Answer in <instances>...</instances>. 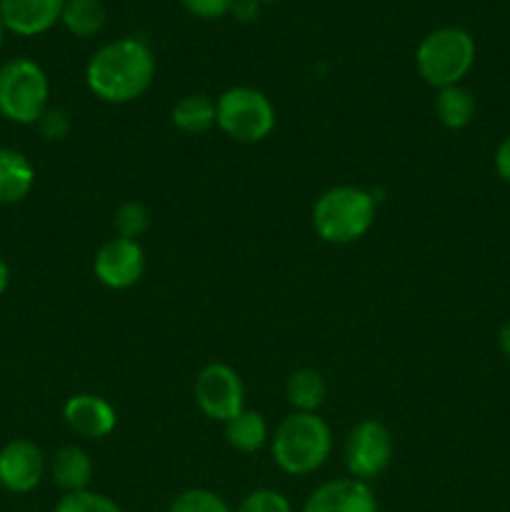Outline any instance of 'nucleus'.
<instances>
[{
	"label": "nucleus",
	"instance_id": "nucleus-2",
	"mask_svg": "<svg viewBox=\"0 0 510 512\" xmlns=\"http://www.w3.org/2000/svg\"><path fill=\"white\" fill-rule=\"evenodd\" d=\"M270 453L283 473L303 478L328 463L333 453L330 425L318 413H290L270 438Z\"/></svg>",
	"mask_w": 510,
	"mask_h": 512
},
{
	"label": "nucleus",
	"instance_id": "nucleus-24",
	"mask_svg": "<svg viewBox=\"0 0 510 512\" xmlns=\"http://www.w3.org/2000/svg\"><path fill=\"white\" fill-rule=\"evenodd\" d=\"M238 512H293V505L278 490L260 488L245 495L243 503L238 505Z\"/></svg>",
	"mask_w": 510,
	"mask_h": 512
},
{
	"label": "nucleus",
	"instance_id": "nucleus-4",
	"mask_svg": "<svg viewBox=\"0 0 510 512\" xmlns=\"http://www.w3.org/2000/svg\"><path fill=\"white\" fill-rule=\"evenodd\" d=\"M473 63V35L463 28H455V25L430 30L415 50V68H418L420 78L438 90L460 85V80L473 68Z\"/></svg>",
	"mask_w": 510,
	"mask_h": 512
},
{
	"label": "nucleus",
	"instance_id": "nucleus-28",
	"mask_svg": "<svg viewBox=\"0 0 510 512\" xmlns=\"http://www.w3.org/2000/svg\"><path fill=\"white\" fill-rule=\"evenodd\" d=\"M230 13H235L238 20H253L258 15V0H235Z\"/></svg>",
	"mask_w": 510,
	"mask_h": 512
},
{
	"label": "nucleus",
	"instance_id": "nucleus-12",
	"mask_svg": "<svg viewBox=\"0 0 510 512\" xmlns=\"http://www.w3.org/2000/svg\"><path fill=\"white\" fill-rule=\"evenodd\" d=\"M63 418L73 433L88 440H103L118 428V413L113 405L93 393H78L65 400Z\"/></svg>",
	"mask_w": 510,
	"mask_h": 512
},
{
	"label": "nucleus",
	"instance_id": "nucleus-32",
	"mask_svg": "<svg viewBox=\"0 0 510 512\" xmlns=\"http://www.w3.org/2000/svg\"><path fill=\"white\" fill-rule=\"evenodd\" d=\"M258 3H278V0H258Z\"/></svg>",
	"mask_w": 510,
	"mask_h": 512
},
{
	"label": "nucleus",
	"instance_id": "nucleus-9",
	"mask_svg": "<svg viewBox=\"0 0 510 512\" xmlns=\"http://www.w3.org/2000/svg\"><path fill=\"white\" fill-rule=\"evenodd\" d=\"M95 278L110 290H128L143 278L145 253L138 240L110 238L95 253Z\"/></svg>",
	"mask_w": 510,
	"mask_h": 512
},
{
	"label": "nucleus",
	"instance_id": "nucleus-1",
	"mask_svg": "<svg viewBox=\"0 0 510 512\" xmlns=\"http://www.w3.org/2000/svg\"><path fill=\"white\" fill-rule=\"evenodd\" d=\"M155 80V55L140 38H118L100 45L85 65V83L98 100L125 105L148 93Z\"/></svg>",
	"mask_w": 510,
	"mask_h": 512
},
{
	"label": "nucleus",
	"instance_id": "nucleus-15",
	"mask_svg": "<svg viewBox=\"0 0 510 512\" xmlns=\"http://www.w3.org/2000/svg\"><path fill=\"white\" fill-rule=\"evenodd\" d=\"M35 168L20 150L0 148V205H15L30 195Z\"/></svg>",
	"mask_w": 510,
	"mask_h": 512
},
{
	"label": "nucleus",
	"instance_id": "nucleus-22",
	"mask_svg": "<svg viewBox=\"0 0 510 512\" xmlns=\"http://www.w3.org/2000/svg\"><path fill=\"white\" fill-rule=\"evenodd\" d=\"M168 512H233L230 505L218 493L205 488L183 490L178 498L170 503Z\"/></svg>",
	"mask_w": 510,
	"mask_h": 512
},
{
	"label": "nucleus",
	"instance_id": "nucleus-3",
	"mask_svg": "<svg viewBox=\"0 0 510 512\" xmlns=\"http://www.w3.org/2000/svg\"><path fill=\"white\" fill-rule=\"evenodd\" d=\"M375 198L358 185L328 188L313 205V228L325 243L350 245L365 238L375 223Z\"/></svg>",
	"mask_w": 510,
	"mask_h": 512
},
{
	"label": "nucleus",
	"instance_id": "nucleus-8",
	"mask_svg": "<svg viewBox=\"0 0 510 512\" xmlns=\"http://www.w3.org/2000/svg\"><path fill=\"white\" fill-rule=\"evenodd\" d=\"M195 405L205 418L228 423L245 410L243 378L225 363H210L198 373L193 385Z\"/></svg>",
	"mask_w": 510,
	"mask_h": 512
},
{
	"label": "nucleus",
	"instance_id": "nucleus-21",
	"mask_svg": "<svg viewBox=\"0 0 510 512\" xmlns=\"http://www.w3.org/2000/svg\"><path fill=\"white\" fill-rule=\"evenodd\" d=\"M113 228L118 238L138 240L145 230L150 228V213L143 203L138 200H128V203L118 205L113 215Z\"/></svg>",
	"mask_w": 510,
	"mask_h": 512
},
{
	"label": "nucleus",
	"instance_id": "nucleus-29",
	"mask_svg": "<svg viewBox=\"0 0 510 512\" xmlns=\"http://www.w3.org/2000/svg\"><path fill=\"white\" fill-rule=\"evenodd\" d=\"M498 345H500V353L510 360V320H505L503 328L498 333Z\"/></svg>",
	"mask_w": 510,
	"mask_h": 512
},
{
	"label": "nucleus",
	"instance_id": "nucleus-6",
	"mask_svg": "<svg viewBox=\"0 0 510 512\" xmlns=\"http://www.w3.org/2000/svg\"><path fill=\"white\" fill-rule=\"evenodd\" d=\"M215 125L235 143H263L275 130V108L263 90L235 85L215 100Z\"/></svg>",
	"mask_w": 510,
	"mask_h": 512
},
{
	"label": "nucleus",
	"instance_id": "nucleus-20",
	"mask_svg": "<svg viewBox=\"0 0 510 512\" xmlns=\"http://www.w3.org/2000/svg\"><path fill=\"white\" fill-rule=\"evenodd\" d=\"M105 8L100 0H65L60 23L73 33L75 38H93L105 28Z\"/></svg>",
	"mask_w": 510,
	"mask_h": 512
},
{
	"label": "nucleus",
	"instance_id": "nucleus-10",
	"mask_svg": "<svg viewBox=\"0 0 510 512\" xmlns=\"http://www.w3.org/2000/svg\"><path fill=\"white\" fill-rule=\"evenodd\" d=\"M45 478V455L33 440H10L0 450V488L13 495L33 493Z\"/></svg>",
	"mask_w": 510,
	"mask_h": 512
},
{
	"label": "nucleus",
	"instance_id": "nucleus-11",
	"mask_svg": "<svg viewBox=\"0 0 510 512\" xmlns=\"http://www.w3.org/2000/svg\"><path fill=\"white\" fill-rule=\"evenodd\" d=\"M303 512H378V500L363 480L335 478L308 495Z\"/></svg>",
	"mask_w": 510,
	"mask_h": 512
},
{
	"label": "nucleus",
	"instance_id": "nucleus-18",
	"mask_svg": "<svg viewBox=\"0 0 510 512\" xmlns=\"http://www.w3.org/2000/svg\"><path fill=\"white\" fill-rule=\"evenodd\" d=\"M475 105L473 93L463 85H450V88L438 90V98H435V115H438L440 123L450 130H463L473 123L475 118Z\"/></svg>",
	"mask_w": 510,
	"mask_h": 512
},
{
	"label": "nucleus",
	"instance_id": "nucleus-23",
	"mask_svg": "<svg viewBox=\"0 0 510 512\" xmlns=\"http://www.w3.org/2000/svg\"><path fill=\"white\" fill-rule=\"evenodd\" d=\"M53 512H123L113 498L93 490H80V493H68L58 500Z\"/></svg>",
	"mask_w": 510,
	"mask_h": 512
},
{
	"label": "nucleus",
	"instance_id": "nucleus-27",
	"mask_svg": "<svg viewBox=\"0 0 510 512\" xmlns=\"http://www.w3.org/2000/svg\"><path fill=\"white\" fill-rule=\"evenodd\" d=\"M495 173L510 185V135L495 150Z\"/></svg>",
	"mask_w": 510,
	"mask_h": 512
},
{
	"label": "nucleus",
	"instance_id": "nucleus-17",
	"mask_svg": "<svg viewBox=\"0 0 510 512\" xmlns=\"http://www.w3.org/2000/svg\"><path fill=\"white\" fill-rule=\"evenodd\" d=\"M268 438V423L258 410H243L225 423V440L238 453H258Z\"/></svg>",
	"mask_w": 510,
	"mask_h": 512
},
{
	"label": "nucleus",
	"instance_id": "nucleus-19",
	"mask_svg": "<svg viewBox=\"0 0 510 512\" xmlns=\"http://www.w3.org/2000/svg\"><path fill=\"white\" fill-rule=\"evenodd\" d=\"M170 120H173V125L180 133H205V130H210L215 125V100L200 93L185 95L170 110Z\"/></svg>",
	"mask_w": 510,
	"mask_h": 512
},
{
	"label": "nucleus",
	"instance_id": "nucleus-16",
	"mask_svg": "<svg viewBox=\"0 0 510 512\" xmlns=\"http://www.w3.org/2000/svg\"><path fill=\"white\" fill-rule=\"evenodd\" d=\"M328 385L318 370L300 368L290 373L285 383V398H288L293 413H318L320 405L325 403Z\"/></svg>",
	"mask_w": 510,
	"mask_h": 512
},
{
	"label": "nucleus",
	"instance_id": "nucleus-5",
	"mask_svg": "<svg viewBox=\"0 0 510 512\" xmlns=\"http://www.w3.org/2000/svg\"><path fill=\"white\" fill-rule=\"evenodd\" d=\"M50 83L30 58H13L0 68V115L15 125H38L48 110Z\"/></svg>",
	"mask_w": 510,
	"mask_h": 512
},
{
	"label": "nucleus",
	"instance_id": "nucleus-13",
	"mask_svg": "<svg viewBox=\"0 0 510 512\" xmlns=\"http://www.w3.org/2000/svg\"><path fill=\"white\" fill-rule=\"evenodd\" d=\"M63 8L65 0H0V20L10 33L35 38L60 23Z\"/></svg>",
	"mask_w": 510,
	"mask_h": 512
},
{
	"label": "nucleus",
	"instance_id": "nucleus-14",
	"mask_svg": "<svg viewBox=\"0 0 510 512\" xmlns=\"http://www.w3.org/2000/svg\"><path fill=\"white\" fill-rule=\"evenodd\" d=\"M50 478L65 495L88 490L93 480V460L80 445H63L50 460Z\"/></svg>",
	"mask_w": 510,
	"mask_h": 512
},
{
	"label": "nucleus",
	"instance_id": "nucleus-26",
	"mask_svg": "<svg viewBox=\"0 0 510 512\" xmlns=\"http://www.w3.org/2000/svg\"><path fill=\"white\" fill-rule=\"evenodd\" d=\"M38 128L48 140H63L70 130L68 113L60 108H48L43 113V118L38 120Z\"/></svg>",
	"mask_w": 510,
	"mask_h": 512
},
{
	"label": "nucleus",
	"instance_id": "nucleus-25",
	"mask_svg": "<svg viewBox=\"0 0 510 512\" xmlns=\"http://www.w3.org/2000/svg\"><path fill=\"white\" fill-rule=\"evenodd\" d=\"M185 10L190 15L200 20H215V18H223L233 10L235 0H180Z\"/></svg>",
	"mask_w": 510,
	"mask_h": 512
},
{
	"label": "nucleus",
	"instance_id": "nucleus-7",
	"mask_svg": "<svg viewBox=\"0 0 510 512\" xmlns=\"http://www.w3.org/2000/svg\"><path fill=\"white\" fill-rule=\"evenodd\" d=\"M393 450L395 443L388 425L375 418L360 420L345 438V468H348L350 478L370 483L383 475L393 460Z\"/></svg>",
	"mask_w": 510,
	"mask_h": 512
},
{
	"label": "nucleus",
	"instance_id": "nucleus-30",
	"mask_svg": "<svg viewBox=\"0 0 510 512\" xmlns=\"http://www.w3.org/2000/svg\"><path fill=\"white\" fill-rule=\"evenodd\" d=\"M8 285H10V268L8 263L0 258V298H3V293L8 290Z\"/></svg>",
	"mask_w": 510,
	"mask_h": 512
},
{
	"label": "nucleus",
	"instance_id": "nucleus-31",
	"mask_svg": "<svg viewBox=\"0 0 510 512\" xmlns=\"http://www.w3.org/2000/svg\"><path fill=\"white\" fill-rule=\"evenodd\" d=\"M3 38H5V25L3 20H0V48H3Z\"/></svg>",
	"mask_w": 510,
	"mask_h": 512
}]
</instances>
